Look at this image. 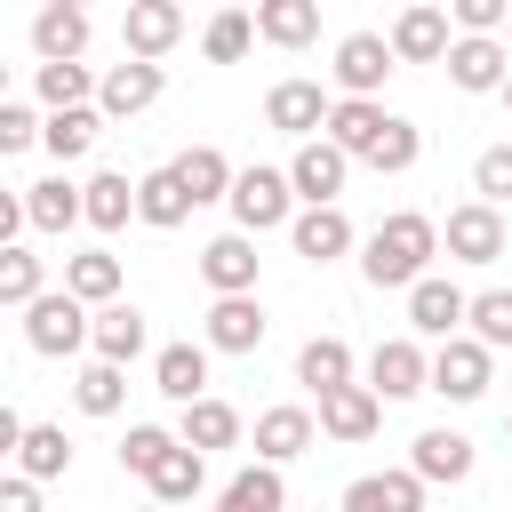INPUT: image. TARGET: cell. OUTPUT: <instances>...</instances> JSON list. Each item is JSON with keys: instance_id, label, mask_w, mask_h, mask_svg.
I'll list each match as a JSON object with an SVG mask.
<instances>
[{"instance_id": "cell-3", "label": "cell", "mask_w": 512, "mask_h": 512, "mask_svg": "<svg viewBox=\"0 0 512 512\" xmlns=\"http://www.w3.org/2000/svg\"><path fill=\"white\" fill-rule=\"evenodd\" d=\"M288 208H296L288 168H240V184H232V224H240L248 240L272 232V224H288Z\"/></svg>"}, {"instance_id": "cell-33", "label": "cell", "mask_w": 512, "mask_h": 512, "mask_svg": "<svg viewBox=\"0 0 512 512\" xmlns=\"http://www.w3.org/2000/svg\"><path fill=\"white\" fill-rule=\"evenodd\" d=\"M144 488H152V504H192V496L208 488V456L176 440V456H168V464H160V472H152Z\"/></svg>"}, {"instance_id": "cell-20", "label": "cell", "mask_w": 512, "mask_h": 512, "mask_svg": "<svg viewBox=\"0 0 512 512\" xmlns=\"http://www.w3.org/2000/svg\"><path fill=\"white\" fill-rule=\"evenodd\" d=\"M384 128H392L384 104H352V96H336V112H328V144L352 152V160H368V152L384 144Z\"/></svg>"}, {"instance_id": "cell-34", "label": "cell", "mask_w": 512, "mask_h": 512, "mask_svg": "<svg viewBox=\"0 0 512 512\" xmlns=\"http://www.w3.org/2000/svg\"><path fill=\"white\" fill-rule=\"evenodd\" d=\"M280 504H288L280 464H248V472L224 480V496H216V512H280Z\"/></svg>"}, {"instance_id": "cell-18", "label": "cell", "mask_w": 512, "mask_h": 512, "mask_svg": "<svg viewBox=\"0 0 512 512\" xmlns=\"http://www.w3.org/2000/svg\"><path fill=\"white\" fill-rule=\"evenodd\" d=\"M408 472L416 480H472V440L464 432H448V424H432V432H416V456H408Z\"/></svg>"}, {"instance_id": "cell-38", "label": "cell", "mask_w": 512, "mask_h": 512, "mask_svg": "<svg viewBox=\"0 0 512 512\" xmlns=\"http://www.w3.org/2000/svg\"><path fill=\"white\" fill-rule=\"evenodd\" d=\"M128 216H136V184H128V176H112V168H104V176H88V224H96V232H120Z\"/></svg>"}, {"instance_id": "cell-14", "label": "cell", "mask_w": 512, "mask_h": 512, "mask_svg": "<svg viewBox=\"0 0 512 512\" xmlns=\"http://www.w3.org/2000/svg\"><path fill=\"white\" fill-rule=\"evenodd\" d=\"M160 88H168V72L128 56V64H112V72H104V88H96V112H104V120H128V112L160 104Z\"/></svg>"}, {"instance_id": "cell-44", "label": "cell", "mask_w": 512, "mask_h": 512, "mask_svg": "<svg viewBox=\"0 0 512 512\" xmlns=\"http://www.w3.org/2000/svg\"><path fill=\"white\" fill-rule=\"evenodd\" d=\"M416 152H424L416 120H392V128H384V144L368 152V168H376V176H400V168H416Z\"/></svg>"}, {"instance_id": "cell-30", "label": "cell", "mask_w": 512, "mask_h": 512, "mask_svg": "<svg viewBox=\"0 0 512 512\" xmlns=\"http://www.w3.org/2000/svg\"><path fill=\"white\" fill-rule=\"evenodd\" d=\"M312 448V416L304 408H264L256 416V456L264 464H288V456H304Z\"/></svg>"}, {"instance_id": "cell-4", "label": "cell", "mask_w": 512, "mask_h": 512, "mask_svg": "<svg viewBox=\"0 0 512 512\" xmlns=\"http://www.w3.org/2000/svg\"><path fill=\"white\" fill-rule=\"evenodd\" d=\"M392 64H400V56H392L384 32H344V40H336V88H344L352 104H376V88H384Z\"/></svg>"}, {"instance_id": "cell-46", "label": "cell", "mask_w": 512, "mask_h": 512, "mask_svg": "<svg viewBox=\"0 0 512 512\" xmlns=\"http://www.w3.org/2000/svg\"><path fill=\"white\" fill-rule=\"evenodd\" d=\"M32 136H48V120H32V104H0V152H24Z\"/></svg>"}, {"instance_id": "cell-39", "label": "cell", "mask_w": 512, "mask_h": 512, "mask_svg": "<svg viewBox=\"0 0 512 512\" xmlns=\"http://www.w3.org/2000/svg\"><path fill=\"white\" fill-rule=\"evenodd\" d=\"M72 400H80V416H120L128 376H120L112 360H88V368H80V384H72Z\"/></svg>"}, {"instance_id": "cell-15", "label": "cell", "mask_w": 512, "mask_h": 512, "mask_svg": "<svg viewBox=\"0 0 512 512\" xmlns=\"http://www.w3.org/2000/svg\"><path fill=\"white\" fill-rule=\"evenodd\" d=\"M328 112H336V104L320 96V80H280V88L264 96V120H272L280 136H304V144H312V128H328Z\"/></svg>"}, {"instance_id": "cell-13", "label": "cell", "mask_w": 512, "mask_h": 512, "mask_svg": "<svg viewBox=\"0 0 512 512\" xmlns=\"http://www.w3.org/2000/svg\"><path fill=\"white\" fill-rule=\"evenodd\" d=\"M448 80L464 88V96H504V80H512V48L504 40H456L448 48Z\"/></svg>"}, {"instance_id": "cell-26", "label": "cell", "mask_w": 512, "mask_h": 512, "mask_svg": "<svg viewBox=\"0 0 512 512\" xmlns=\"http://www.w3.org/2000/svg\"><path fill=\"white\" fill-rule=\"evenodd\" d=\"M64 296H80V304H120V256H104V248H88V256H64Z\"/></svg>"}, {"instance_id": "cell-19", "label": "cell", "mask_w": 512, "mask_h": 512, "mask_svg": "<svg viewBox=\"0 0 512 512\" xmlns=\"http://www.w3.org/2000/svg\"><path fill=\"white\" fill-rule=\"evenodd\" d=\"M344 512H424V480L416 472H360L344 488Z\"/></svg>"}, {"instance_id": "cell-45", "label": "cell", "mask_w": 512, "mask_h": 512, "mask_svg": "<svg viewBox=\"0 0 512 512\" xmlns=\"http://www.w3.org/2000/svg\"><path fill=\"white\" fill-rule=\"evenodd\" d=\"M472 184H480V200L496 208V200H512V144H488L480 160H472Z\"/></svg>"}, {"instance_id": "cell-47", "label": "cell", "mask_w": 512, "mask_h": 512, "mask_svg": "<svg viewBox=\"0 0 512 512\" xmlns=\"http://www.w3.org/2000/svg\"><path fill=\"white\" fill-rule=\"evenodd\" d=\"M0 512H40V480H24V472H16V480L0 488Z\"/></svg>"}, {"instance_id": "cell-51", "label": "cell", "mask_w": 512, "mask_h": 512, "mask_svg": "<svg viewBox=\"0 0 512 512\" xmlns=\"http://www.w3.org/2000/svg\"><path fill=\"white\" fill-rule=\"evenodd\" d=\"M504 48H512V32H504Z\"/></svg>"}, {"instance_id": "cell-8", "label": "cell", "mask_w": 512, "mask_h": 512, "mask_svg": "<svg viewBox=\"0 0 512 512\" xmlns=\"http://www.w3.org/2000/svg\"><path fill=\"white\" fill-rule=\"evenodd\" d=\"M504 208H488V200H464V208H448V256L456 264H496L504 256Z\"/></svg>"}, {"instance_id": "cell-43", "label": "cell", "mask_w": 512, "mask_h": 512, "mask_svg": "<svg viewBox=\"0 0 512 512\" xmlns=\"http://www.w3.org/2000/svg\"><path fill=\"white\" fill-rule=\"evenodd\" d=\"M472 336H480L488 352L512 344V288H480V296H472Z\"/></svg>"}, {"instance_id": "cell-41", "label": "cell", "mask_w": 512, "mask_h": 512, "mask_svg": "<svg viewBox=\"0 0 512 512\" xmlns=\"http://www.w3.org/2000/svg\"><path fill=\"white\" fill-rule=\"evenodd\" d=\"M96 128H104V112H88V104H80V112H48V136H40V144H48L56 160H80V152L96 144Z\"/></svg>"}, {"instance_id": "cell-22", "label": "cell", "mask_w": 512, "mask_h": 512, "mask_svg": "<svg viewBox=\"0 0 512 512\" xmlns=\"http://www.w3.org/2000/svg\"><path fill=\"white\" fill-rule=\"evenodd\" d=\"M288 240H296L304 264H336V256L352 248V216H344V208H304V216L288 224Z\"/></svg>"}, {"instance_id": "cell-10", "label": "cell", "mask_w": 512, "mask_h": 512, "mask_svg": "<svg viewBox=\"0 0 512 512\" xmlns=\"http://www.w3.org/2000/svg\"><path fill=\"white\" fill-rule=\"evenodd\" d=\"M464 320H472V296H464L456 280H416V288H408V328H416V336H440V344H448Z\"/></svg>"}, {"instance_id": "cell-16", "label": "cell", "mask_w": 512, "mask_h": 512, "mask_svg": "<svg viewBox=\"0 0 512 512\" xmlns=\"http://www.w3.org/2000/svg\"><path fill=\"white\" fill-rule=\"evenodd\" d=\"M448 8H400V24H392V56L400 64H448Z\"/></svg>"}, {"instance_id": "cell-37", "label": "cell", "mask_w": 512, "mask_h": 512, "mask_svg": "<svg viewBox=\"0 0 512 512\" xmlns=\"http://www.w3.org/2000/svg\"><path fill=\"white\" fill-rule=\"evenodd\" d=\"M32 88H40V104H48V112H80V104H88V88H104V80H88V64H40V72H32Z\"/></svg>"}, {"instance_id": "cell-31", "label": "cell", "mask_w": 512, "mask_h": 512, "mask_svg": "<svg viewBox=\"0 0 512 512\" xmlns=\"http://www.w3.org/2000/svg\"><path fill=\"white\" fill-rule=\"evenodd\" d=\"M136 352H144V312H136V304H104V312H96V360L128 368Z\"/></svg>"}, {"instance_id": "cell-21", "label": "cell", "mask_w": 512, "mask_h": 512, "mask_svg": "<svg viewBox=\"0 0 512 512\" xmlns=\"http://www.w3.org/2000/svg\"><path fill=\"white\" fill-rule=\"evenodd\" d=\"M24 216H32L40 232H72V224L88 216V184H64V176H40V184H24Z\"/></svg>"}, {"instance_id": "cell-11", "label": "cell", "mask_w": 512, "mask_h": 512, "mask_svg": "<svg viewBox=\"0 0 512 512\" xmlns=\"http://www.w3.org/2000/svg\"><path fill=\"white\" fill-rule=\"evenodd\" d=\"M264 304L256 296H216L208 304V320H200V336H208V352H256L264 344Z\"/></svg>"}, {"instance_id": "cell-12", "label": "cell", "mask_w": 512, "mask_h": 512, "mask_svg": "<svg viewBox=\"0 0 512 512\" xmlns=\"http://www.w3.org/2000/svg\"><path fill=\"white\" fill-rule=\"evenodd\" d=\"M432 392L480 400V392H488V344H480V336H448V344L432 352Z\"/></svg>"}, {"instance_id": "cell-49", "label": "cell", "mask_w": 512, "mask_h": 512, "mask_svg": "<svg viewBox=\"0 0 512 512\" xmlns=\"http://www.w3.org/2000/svg\"><path fill=\"white\" fill-rule=\"evenodd\" d=\"M504 104H512V80H504Z\"/></svg>"}, {"instance_id": "cell-28", "label": "cell", "mask_w": 512, "mask_h": 512, "mask_svg": "<svg viewBox=\"0 0 512 512\" xmlns=\"http://www.w3.org/2000/svg\"><path fill=\"white\" fill-rule=\"evenodd\" d=\"M152 384H160L168 400H184V408L208 400V352H200V344H168V352L152 360Z\"/></svg>"}, {"instance_id": "cell-7", "label": "cell", "mask_w": 512, "mask_h": 512, "mask_svg": "<svg viewBox=\"0 0 512 512\" xmlns=\"http://www.w3.org/2000/svg\"><path fill=\"white\" fill-rule=\"evenodd\" d=\"M344 168H352V152H336L328 136H312V144H296V160H288V184H296V200H304V208H336V192H344Z\"/></svg>"}, {"instance_id": "cell-42", "label": "cell", "mask_w": 512, "mask_h": 512, "mask_svg": "<svg viewBox=\"0 0 512 512\" xmlns=\"http://www.w3.org/2000/svg\"><path fill=\"white\" fill-rule=\"evenodd\" d=\"M0 304H16V312L40 304V256L32 248H0Z\"/></svg>"}, {"instance_id": "cell-6", "label": "cell", "mask_w": 512, "mask_h": 512, "mask_svg": "<svg viewBox=\"0 0 512 512\" xmlns=\"http://www.w3.org/2000/svg\"><path fill=\"white\" fill-rule=\"evenodd\" d=\"M120 40H128V56H136V64H160V56L184 40V8H176V0H128Z\"/></svg>"}, {"instance_id": "cell-32", "label": "cell", "mask_w": 512, "mask_h": 512, "mask_svg": "<svg viewBox=\"0 0 512 512\" xmlns=\"http://www.w3.org/2000/svg\"><path fill=\"white\" fill-rule=\"evenodd\" d=\"M176 440H184V448H200V456H208V448H232V440H240V408H232V400H192Z\"/></svg>"}, {"instance_id": "cell-24", "label": "cell", "mask_w": 512, "mask_h": 512, "mask_svg": "<svg viewBox=\"0 0 512 512\" xmlns=\"http://www.w3.org/2000/svg\"><path fill=\"white\" fill-rule=\"evenodd\" d=\"M136 216H144L152 232H176V224L192 216V192H184V176H176V160H168V168H152V176L136 184Z\"/></svg>"}, {"instance_id": "cell-2", "label": "cell", "mask_w": 512, "mask_h": 512, "mask_svg": "<svg viewBox=\"0 0 512 512\" xmlns=\"http://www.w3.org/2000/svg\"><path fill=\"white\" fill-rule=\"evenodd\" d=\"M24 344H32L40 360H64V352L96 344V312H88L80 296H40V304L24 312Z\"/></svg>"}, {"instance_id": "cell-29", "label": "cell", "mask_w": 512, "mask_h": 512, "mask_svg": "<svg viewBox=\"0 0 512 512\" xmlns=\"http://www.w3.org/2000/svg\"><path fill=\"white\" fill-rule=\"evenodd\" d=\"M320 32V0H264L256 8V40H272V48H304Z\"/></svg>"}, {"instance_id": "cell-17", "label": "cell", "mask_w": 512, "mask_h": 512, "mask_svg": "<svg viewBox=\"0 0 512 512\" xmlns=\"http://www.w3.org/2000/svg\"><path fill=\"white\" fill-rule=\"evenodd\" d=\"M32 48H40V64H80V48H88V16H80L72 0H48V8L32 16Z\"/></svg>"}, {"instance_id": "cell-27", "label": "cell", "mask_w": 512, "mask_h": 512, "mask_svg": "<svg viewBox=\"0 0 512 512\" xmlns=\"http://www.w3.org/2000/svg\"><path fill=\"white\" fill-rule=\"evenodd\" d=\"M296 384H312L320 400L344 392V384H352V344H344V336H312V344L296 352Z\"/></svg>"}, {"instance_id": "cell-1", "label": "cell", "mask_w": 512, "mask_h": 512, "mask_svg": "<svg viewBox=\"0 0 512 512\" xmlns=\"http://www.w3.org/2000/svg\"><path fill=\"white\" fill-rule=\"evenodd\" d=\"M432 256H440V224L416 216V208H400V216H384V224L368 232L360 272H368V288H416V280H432V272H424Z\"/></svg>"}, {"instance_id": "cell-35", "label": "cell", "mask_w": 512, "mask_h": 512, "mask_svg": "<svg viewBox=\"0 0 512 512\" xmlns=\"http://www.w3.org/2000/svg\"><path fill=\"white\" fill-rule=\"evenodd\" d=\"M16 464H24V480H56V472H72V440H64V424H32L24 448H16Z\"/></svg>"}, {"instance_id": "cell-9", "label": "cell", "mask_w": 512, "mask_h": 512, "mask_svg": "<svg viewBox=\"0 0 512 512\" xmlns=\"http://www.w3.org/2000/svg\"><path fill=\"white\" fill-rule=\"evenodd\" d=\"M200 280H208L216 296H256V240H248V232H216V240L200 248Z\"/></svg>"}, {"instance_id": "cell-25", "label": "cell", "mask_w": 512, "mask_h": 512, "mask_svg": "<svg viewBox=\"0 0 512 512\" xmlns=\"http://www.w3.org/2000/svg\"><path fill=\"white\" fill-rule=\"evenodd\" d=\"M176 176H184V192H192V208H208V200H232V160L216 152V144H192V152H176Z\"/></svg>"}, {"instance_id": "cell-48", "label": "cell", "mask_w": 512, "mask_h": 512, "mask_svg": "<svg viewBox=\"0 0 512 512\" xmlns=\"http://www.w3.org/2000/svg\"><path fill=\"white\" fill-rule=\"evenodd\" d=\"M144 512H168V504H144Z\"/></svg>"}, {"instance_id": "cell-50", "label": "cell", "mask_w": 512, "mask_h": 512, "mask_svg": "<svg viewBox=\"0 0 512 512\" xmlns=\"http://www.w3.org/2000/svg\"><path fill=\"white\" fill-rule=\"evenodd\" d=\"M504 432H512V416H504Z\"/></svg>"}, {"instance_id": "cell-40", "label": "cell", "mask_w": 512, "mask_h": 512, "mask_svg": "<svg viewBox=\"0 0 512 512\" xmlns=\"http://www.w3.org/2000/svg\"><path fill=\"white\" fill-rule=\"evenodd\" d=\"M168 456H176V432H160V424H128V440H120V472L152 480Z\"/></svg>"}, {"instance_id": "cell-23", "label": "cell", "mask_w": 512, "mask_h": 512, "mask_svg": "<svg viewBox=\"0 0 512 512\" xmlns=\"http://www.w3.org/2000/svg\"><path fill=\"white\" fill-rule=\"evenodd\" d=\"M376 424H384V400H376L368 384H344V392L320 400V432H328V440H368Z\"/></svg>"}, {"instance_id": "cell-36", "label": "cell", "mask_w": 512, "mask_h": 512, "mask_svg": "<svg viewBox=\"0 0 512 512\" xmlns=\"http://www.w3.org/2000/svg\"><path fill=\"white\" fill-rule=\"evenodd\" d=\"M248 40H256V16H248V8H224V16H208L200 56H208V64H240V56H248Z\"/></svg>"}, {"instance_id": "cell-5", "label": "cell", "mask_w": 512, "mask_h": 512, "mask_svg": "<svg viewBox=\"0 0 512 512\" xmlns=\"http://www.w3.org/2000/svg\"><path fill=\"white\" fill-rule=\"evenodd\" d=\"M368 392H376V400H416V392H432V360L416 352V336H384V344L368 352Z\"/></svg>"}]
</instances>
